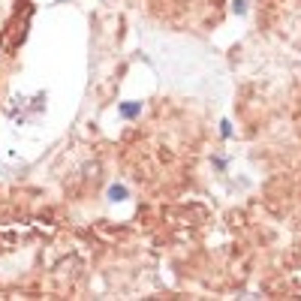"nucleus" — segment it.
<instances>
[{
    "instance_id": "2",
    "label": "nucleus",
    "mask_w": 301,
    "mask_h": 301,
    "mask_svg": "<svg viewBox=\"0 0 301 301\" xmlns=\"http://www.w3.org/2000/svg\"><path fill=\"white\" fill-rule=\"evenodd\" d=\"M142 112V102H121V115L124 118H139Z\"/></svg>"
},
{
    "instance_id": "3",
    "label": "nucleus",
    "mask_w": 301,
    "mask_h": 301,
    "mask_svg": "<svg viewBox=\"0 0 301 301\" xmlns=\"http://www.w3.org/2000/svg\"><path fill=\"white\" fill-rule=\"evenodd\" d=\"M220 133H223V139H229V135H232V124L223 121V124H220Z\"/></svg>"
},
{
    "instance_id": "4",
    "label": "nucleus",
    "mask_w": 301,
    "mask_h": 301,
    "mask_svg": "<svg viewBox=\"0 0 301 301\" xmlns=\"http://www.w3.org/2000/svg\"><path fill=\"white\" fill-rule=\"evenodd\" d=\"M61 3H64V0H61Z\"/></svg>"
},
{
    "instance_id": "1",
    "label": "nucleus",
    "mask_w": 301,
    "mask_h": 301,
    "mask_svg": "<svg viewBox=\"0 0 301 301\" xmlns=\"http://www.w3.org/2000/svg\"><path fill=\"white\" fill-rule=\"evenodd\" d=\"M127 196H130V193H127V187H124V184H112V187H108V199H112V202H124Z\"/></svg>"
}]
</instances>
